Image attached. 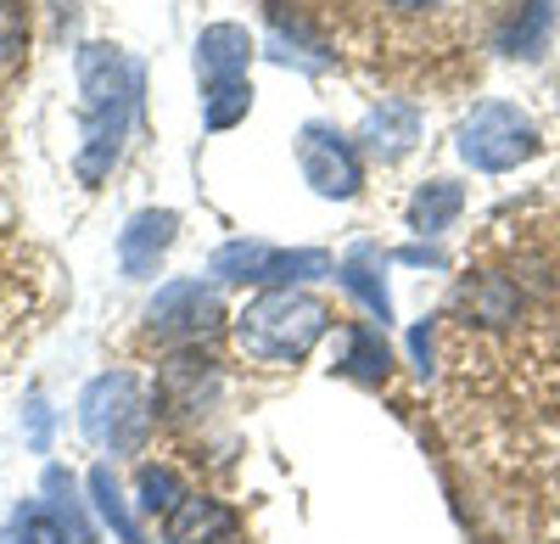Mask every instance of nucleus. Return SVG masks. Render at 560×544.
<instances>
[{"instance_id":"obj_16","label":"nucleus","mask_w":560,"mask_h":544,"mask_svg":"<svg viewBox=\"0 0 560 544\" xmlns=\"http://www.w3.org/2000/svg\"><path fill=\"white\" fill-rule=\"evenodd\" d=\"M353 354H348V371L353 377H370V382H382L387 377V366H393V359H387V343L376 337V332H370V326H353Z\"/></svg>"},{"instance_id":"obj_7","label":"nucleus","mask_w":560,"mask_h":544,"mask_svg":"<svg viewBox=\"0 0 560 544\" xmlns=\"http://www.w3.org/2000/svg\"><path fill=\"white\" fill-rule=\"evenodd\" d=\"M303 174H308V186L319 197H353L359 192V158H353V147L342 141V135L319 129V124L303 135Z\"/></svg>"},{"instance_id":"obj_14","label":"nucleus","mask_w":560,"mask_h":544,"mask_svg":"<svg viewBox=\"0 0 560 544\" xmlns=\"http://www.w3.org/2000/svg\"><path fill=\"white\" fill-rule=\"evenodd\" d=\"M459 202H465V197H459V186H448V180H432V186L409 202L415 231H443V224L459 213Z\"/></svg>"},{"instance_id":"obj_17","label":"nucleus","mask_w":560,"mask_h":544,"mask_svg":"<svg viewBox=\"0 0 560 544\" xmlns=\"http://www.w3.org/2000/svg\"><path fill=\"white\" fill-rule=\"evenodd\" d=\"M90 488H96V506H102V517H107V522H113V528H118L129 544H135V539H140V528H135V517H129V511H124V500H118V483H113V472H107V466H96V472H90Z\"/></svg>"},{"instance_id":"obj_9","label":"nucleus","mask_w":560,"mask_h":544,"mask_svg":"<svg viewBox=\"0 0 560 544\" xmlns=\"http://www.w3.org/2000/svg\"><path fill=\"white\" fill-rule=\"evenodd\" d=\"M174 224H179V219H174L168 208H147V213L129 219V231L118 236V258H124L129 276H152L158 258H163L168 242H174Z\"/></svg>"},{"instance_id":"obj_10","label":"nucleus","mask_w":560,"mask_h":544,"mask_svg":"<svg viewBox=\"0 0 560 544\" xmlns=\"http://www.w3.org/2000/svg\"><path fill=\"white\" fill-rule=\"evenodd\" d=\"M247 62H253V39H247V28H236V23H213V28L197 39V68H202L208 84H236V79H247Z\"/></svg>"},{"instance_id":"obj_13","label":"nucleus","mask_w":560,"mask_h":544,"mask_svg":"<svg viewBox=\"0 0 560 544\" xmlns=\"http://www.w3.org/2000/svg\"><path fill=\"white\" fill-rule=\"evenodd\" d=\"M465 303H471V314H477V321H488V326L516 321V309H522L516 287H510V281H499V276H482L471 292H465Z\"/></svg>"},{"instance_id":"obj_1","label":"nucleus","mask_w":560,"mask_h":544,"mask_svg":"<svg viewBox=\"0 0 560 544\" xmlns=\"http://www.w3.org/2000/svg\"><path fill=\"white\" fill-rule=\"evenodd\" d=\"M79 90H84V147H79V180H96L118 163L124 135L140 102V68L113 51V45H84L79 51Z\"/></svg>"},{"instance_id":"obj_6","label":"nucleus","mask_w":560,"mask_h":544,"mask_svg":"<svg viewBox=\"0 0 560 544\" xmlns=\"http://www.w3.org/2000/svg\"><path fill=\"white\" fill-rule=\"evenodd\" d=\"M152 332L158 337H208L219 326V298L202 287V281H168L158 298H152Z\"/></svg>"},{"instance_id":"obj_21","label":"nucleus","mask_w":560,"mask_h":544,"mask_svg":"<svg viewBox=\"0 0 560 544\" xmlns=\"http://www.w3.org/2000/svg\"><path fill=\"white\" fill-rule=\"evenodd\" d=\"M23 7L18 0H0V62H12L18 51H23Z\"/></svg>"},{"instance_id":"obj_20","label":"nucleus","mask_w":560,"mask_h":544,"mask_svg":"<svg viewBox=\"0 0 560 544\" xmlns=\"http://www.w3.org/2000/svg\"><path fill=\"white\" fill-rule=\"evenodd\" d=\"M18 544H68V539H62V528L51 517L28 506V511H18Z\"/></svg>"},{"instance_id":"obj_2","label":"nucleus","mask_w":560,"mask_h":544,"mask_svg":"<svg viewBox=\"0 0 560 544\" xmlns=\"http://www.w3.org/2000/svg\"><path fill=\"white\" fill-rule=\"evenodd\" d=\"M325 326H331V309L308 292H292V287H275L264 298H253L236 321V337L253 359H269V366H287V359H303Z\"/></svg>"},{"instance_id":"obj_3","label":"nucleus","mask_w":560,"mask_h":544,"mask_svg":"<svg viewBox=\"0 0 560 544\" xmlns=\"http://www.w3.org/2000/svg\"><path fill=\"white\" fill-rule=\"evenodd\" d=\"M152 410H147V393L129 371H113V377H96L84 387V432L96 443H113V449H135L140 432H147Z\"/></svg>"},{"instance_id":"obj_15","label":"nucleus","mask_w":560,"mask_h":544,"mask_svg":"<svg viewBox=\"0 0 560 544\" xmlns=\"http://www.w3.org/2000/svg\"><path fill=\"white\" fill-rule=\"evenodd\" d=\"M253 107V84L236 79V84H208V129H230L236 118H247Z\"/></svg>"},{"instance_id":"obj_8","label":"nucleus","mask_w":560,"mask_h":544,"mask_svg":"<svg viewBox=\"0 0 560 544\" xmlns=\"http://www.w3.org/2000/svg\"><path fill=\"white\" fill-rule=\"evenodd\" d=\"M168 544H236V517L208 494H185L168 511Z\"/></svg>"},{"instance_id":"obj_18","label":"nucleus","mask_w":560,"mask_h":544,"mask_svg":"<svg viewBox=\"0 0 560 544\" xmlns=\"http://www.w3.org/2000/svg\"><path fill=\"white\" fill-rule=\"evenodd\" d=\"M140 494H147V511H174L185 494H179V483H174V472H158V466H147V477H140Z\"/></svg>"},{"instance_id":"obj_11","label":"nucleus","mask_w":560,"mask_h":544,"mask_svg":"<svg viewBox=\"0 0 560 544\" xmlns=\"http://www.w3.org/2000/svg\"><path fill=\"white\" fill-rule=\"evenodd\" d=\"M213 359H197V354H179L174 366L163 371V398L174 410H202V398L213 393Z\"/></svg>"},{"instance_id":"obj_22","label":"nucleus","mask_w":560,"mask_h":544,"mask_svg":"<svg viewBox=\"0 0 560 544\" xmlns=\"http://www.w3.org/2000/svg\"><path fill=\"white\" fill-rule=\"evenodd\" d=\"M393 12H427V7H438V0H387Z\"/></svg>"},{"instance_id":"obj_5","label":"nucleus","mask_w":560,"mask_h":544,"mask_svg":"<svg viewBox=\"0 0 560 544\" xmlns=\"http://www.w3.org/2000/svg\"><path fill=\"white\" fill-rule=\"evenodd\" d=\"M325 253H275L258 242H230L213 253L219 281H287V276H319Z\"/></svg>"},{"instance_id":"obj_19","label":"nucleus","mask_w":560,"mask_h":544,"mask_svg":"<svg viewBox=\"0 0 560 544\" xmlns=\"http://www.w3.org/2000/svg\"><path fill=\"white\" fill-rule=\"evenodd\" d=\"M342 276H348V287H353V292H359V298H364L370 309H382V314H387V287L376 281V269H370L364 258H353V264H342Z\"/></svg>"},{"instance_id":"obj_4","label":"nucleus","mask_w":560,"mask_h":544,"mask_svg":"<svg viewBox=\"0 0 560 544\" xmlns=\"http://www.w3.org/2000/svg\"><path fill=\"white\" fill-rule=\"evenodd\" d=\"M459 152L471 158L477 169H516L538 152V129L516 113V107H504V102H488L471 113V124L459 129Z\"/></svg>"},{"instance_id":"obj_12","label":"nucleus","mask_w":560,"mask_h":544,"mask_svg":"<svg viewBox=\"0 0 560 544\" xmlns=\"http://www.w3.org/2000/svg\"><path fill=\"white\" fill-rule=\"evenodd\" d=\"M549 23H555V0H527V7L504 23L499 45H504L510 57H538L544 39H549Z\"/></svg>"}]
</instances>
